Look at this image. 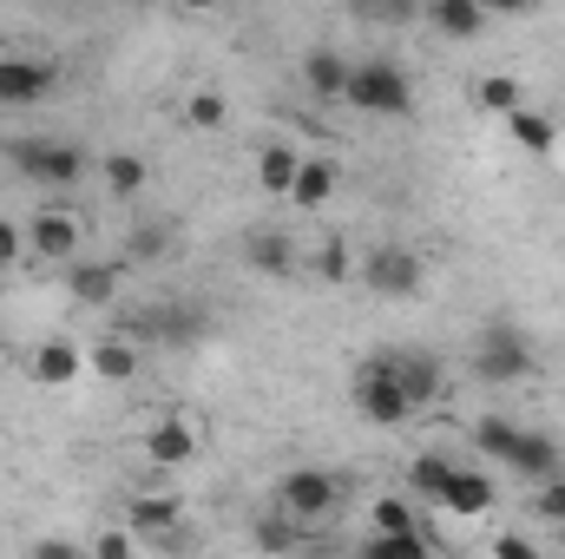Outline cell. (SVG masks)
Instances as JSON below:
<instances>
[{"mask_svg":"<svg viewBox=\"0 0 565 559\" xmlns=\"http://www.w3.org/2000/svg\"><path fill=\"white\" fill-rule=\"evenodd\" d=\"M520 434H526V428H513L507 415H480V421H473V447H480L487 461H500V467H513Z\"/></svg>","mask_w":565,"mask_h":559,"instance_id":"cell-21","label":"cell"},{"mask_svg":"<svg viewBox=\"0 0 565 559\" xmlns=\"http://www.w3.org/2000/svg\"><path fill=\"white\" fill-rule=\"evenodd\" d=\"M86 369H93V376H106V382H126V376H132V369H139V349H132V342H119V336H113V342H99V349H93V356H86Z\"/></svg>","mask_w":565,"mask_h":559,"instance_id":"cell-25","label":"cell"},{"mask_svg":"<svg viewBox=\"0 0 565 559\" xmlns=\"http://www.w3.org/2000/svg\"><path fill=\"white\" fill-rule=\"evenodd\" d=\"M493 559H546V553H540L526 534H500V540H493Z\"/></svg>","mask_w":565,"mask_h":559,"instance_id":"cell-36","label":"cell"},{"mask_svg":"<svg viewBox=\"0 0 565 559\" xmlns=\"http://www.w3.org/2000/svg\"><path fill=\"white\" fill-rule=\"evenodd\" d=\"M395 382H402V395L427 409V402H440L447 395V376H440V362L427 356V349H395Z\"/></svg>","mask_w":565,"mask_h":559,"instance_id":"cell-8","label":"cell"},{"mask_svg":"<svg viewBox=\"0 0 565 559\" xmlns=\"http://www.w3.org/2000/svg\"><path fill=\"white\" fill-rule=\"evenodd\" d=\"M106 184H113L119 198H139L145 191V158L139 151H113V158H106Z\"/></svg>","mask_w":565,"mask_h":559,"instance_id":"cell-27","label":"cell"},{"mask_svg":"<svg viewBox=\"0 0 565 559\" xmlns=\"http://www.w3.org/2000/svg\"><path fill=\"white\" fill-rule=\"evenodd\" d=\"M507 474H526V481H559L565 474V454H559V441H546V434H520V447H513V467Z\"/></svg>","mask_w":565,"mask_h":559,"instance_id":"cell-15","label":"cell"},{"mask_svg":"<svg viewBox=\"0 0 565 559\" xmlns=\"http://www.w3.org/2000/svg\"><path fill=\"white\" fill-rule=\"evenodd\" d=\"M164 244H171V231H164V224H145V231H132V238H126L119 271H126V264H158V257H164Z\"/></svg>","mask_w":565,"mask_h":559,"instance_id":"cell-29","label":"cell"},{"mask_svg":"<svg viewBox=\"0 0 565 559\" xmlns=\"http://www.w3.org/2000/svg\"><path fill=\"white\" fill-rule=\"evenodd\" d=\"M355 409L375 421V428H408V421H415V402H408L402 382H395V349L362 362V376H355Z\"/></svg>","mask_w":565,"mask_h":559,"instance_id":"cell-2","label":"cell"},{"mask_svg":"<svg viewBox=\"0 0 565 559\" xmlns=\"http://www.w3.org/2000/svg\"><path fill=\"white\" fill-rule=\"evenodd\" d=\"M46 86H53V73L40 60H26V53H7L0 60V106H40Z\"/></svg>","mask_w":565,"mask_h":559,"instance_id":"cell-10","label":"cell"},{"mask_svg":"<svg viewBox=\"0 0 565 559\" xmlns=\"http://www.w3.org/2000/svg\"><path fill=\"white\" fill-rule=\"evenodd\" d=\"M447 481H454V461H447V454H415V461H408V487H415L422 500H440Z\"/></svg>","mask_w":565,"mask_h":559,"instance_id":"cell-24","label":"cell"},{"mask_svg":"<svg viewBox=\"0 0 565 559\" xmlns=\"http://www.w3.org/2000/svg\"><path fill=\"white\" fill-rule=\"evenodd\" d=\"M316 271H322V277H329V283H342V277H349V271H355V257H349L342 244H322V257H316Z\"/></svg>","mask_w":565,"mask_h":559,"instance_id":"cell-35","label":"cell"},{"mask_svg":"<svg viewBox=\"0 0 565 559\" xmlns=\"http://www.w3.org/2000/svg\"><path fill=\"white\" fill-rule=\"evenodd\" d=\"M184 119H191L198 133H217V126L231 119V106H224V93H191V99H184Z\"/></svg>","mask_w":565,"mask_h":559,"instance_id":"cell-31","label":"cell"},{"mask_svg":"<svg viewBox=\"0 0 565 559\" xmlns=\"http://www.w3.org/2000/svg\"><path fill=\"white\" fill-rule=\"evenodd\" d=\"M473 369H480V382H526L533 376V342L513 323H487L480 342H473Z\"/></svg>","mask_w":565,"mask_h":559,"instance_id":"cell-3","label":"cell"},{"mask_svg":"<svg viewBox=\"0 0 565 559\" xmlns=\"http://www.w3.org/2000/svg\"><path fill=\"white\" fill-rule=\"evenodd\" d=\"M349 73H355V60H342L335 46H309L302 53V86L316 99H349Z\"/></svg>","mask_w":565,"mask_h":559,"instance_id":"cell-11","label":"cell"},{"mask_svg":"<svg viewBox=\"0 0 565 559\" xmlns=\"http://www.w3.org/2000/svg\"><path fill=\"white\" fill-rule=\"evenodd\" d=\"M145 454H151V467H184V461L198 454V434H191V421H178V415L151 421V434H145Z\"/></svg>","mask_w":565,"mask_h":559,"instance_id":"cell-13","label":"cell"},{"mask_svg":"<svg viewBox=\"0 0 565 559\" xmlns=\"http://www.w3.org/2000/svg\"><path fill=\"white\" fill-rule=\"evenodd\" d=\"M440 507H447L454 520H480V514L493 507V474H473V467H454V481H447V494H440Z\"/></svg>","mask_w":565,"mask_h":559,"instance_id":"cell-12","label":"cell"},{"mask_svg":"<svg viewBox=\"0 0 565 559\" xmlns=\"http://www.w3.org/2000/svg\"><path fill=\"white\" fill-rule=\"evenodd\" d=\"M329 191H335V158H309V151H302L296 184H289V204H296V211H322Z\"/></svg>","mask_w":565,"mask_h":559,"instance_id":"cell-16","label":"cell"},{"mask_svg":"<svg viewBox=\"0 0 565 559\" xmlns=\"http://www.w3.org/2000/svg\"><path fill=\"white\" fill-rule=\"evenodd\" d=\"M26 251L33 257H46V264H79V218L73 211H60V204H46V211H33V224H26Z\"/></svg>","mask_w":565,"mask_h":559,"instance_id":"cell-7","label":"cell"},{"mask_svg":"<svg viewBox=\"0 0 565 559\" xmlns=\"http://www.w3.org/2000/svg\"><path fill=\"white\" fill-rule=\"evenodd\" d=\"M362 559H434V540H422V534H402V540H382V534H369Z\"/></svg>","mask_w":565,"mask_h":559,"instance_id":"cell-28","label":"cell"},{"mask_svg":"<svg viewBox=\"0 0 565 559\" xmlns=\"http://www.w3.org/2000/svg\"><path fill=\"white\" fill-rule=\"evenodd\" d=\"M427 20H434V33H447V40H473V33L487 27V7H473V0H434Z\"/></svg>","mask_w":565,"mask_h":559,"instance_id":"cell-20","label":"cell"},{"mask_svg":"<svg viewBox=\"0 0 565 559\" xmlns=\"http://www.w3.org/2000/svg\"><path fill=\"white\" fill-rule=\"evenodd\" d=\"M480 106L500 113V119H513V113H520V86H513L507 73H487V80H480Z\"/></svg>","mask_w":565,"mask_h":559,"instance_id":"cell-30","label":"cell"},{"mask_svg":"<svg viewBox=\"0 0 565 559\" xmlns=\"http://www.w3.org/2000/svg\"><path fill=\"white\" fill-rule=\"evenodd\" d=\"M277 507L289 520H322V514L342 507V481L329 467H289L277 481Z\"/></svg>","mask_w":565,"mask_h":559,"instance_id":"cell-4","label":"cell"},{"mask_svg":"<svg viewBox=\"0 0 565 559\" xmlns=\"http://www.w3.org/2000/svg\"><path fill=\"white\" fill-rule=\"evenodd\" d=\"M422 277H427V264L415 251H402V244H382V251L362 257V283H369L375 296H415Z\"/></svg>","mask_w":565,"mask_h":559,"instance_id":"cell-6","label":"cell"},{"mask_svg":"<svg viewBox=\"0 0 565 559\" xmlns=\"http://www.w3.org/2000/svg\"><path fill=\"white\" fill-rule=\"evenodd\" d=\"M296 165H302V151H289V145H270V151L257 158V184H264L270 198H289V184H296Z\"/></svg>","mask_w":565,"mask_h":559,"instance_id":"cell-23","label":"cell"},{"mask_svg":"<svg viewBox=\"0 0 565 559\" xmlns=\"http://www.w3.org/2000/svg\"><path fill=\"white\" fill-rule=\"evenodd\" d=\"M93 559H139V540H132L126 527H106V534L93 540Z\"/></svg>","mask_w":565,"mask_h":559,"instance_id":"cell-32","label":"cell"},{"mask_svg":"<svg viewBox=\"0 0 565 559\" xmlns=\"http://www.w3.org/2000/svg\"><path fill=\"white\" fill-rule=\"evenodd\" d=\"M0 369H7V336H0Z\"/></svg>","mask_w":565,"mask_h":559,"instance_id":"cell-38","label":"cell"},{"mask_svg":"<svg viewBox=\"0 0 565 559\" xmlns=\"http://www.w3.org/2000/svg\"><path fill=\"white\" fill-rule=\"evenodd\" d=\"M369 527H375L382 540H402V534H422V540H434V520H422V514H415L408 500H395V494H382V500H375Z\"/></svg>","mask_w":565,"mask_h":559,"instance_id":"cell-18","label":"cell"},{"mask_svg":"<svg viewBox=\"0 0 565 559\" xmlns=\"http://www.w3.org/2000/svg\"><path fill=\"white\" fill-rule=\"evenodd\" d=\"M342 106H355V113H369V119H408V113H415V86H408V73H402L395 60H355Z\"/></svg>","mask_w":565,"mask_h":559,"instance_id":"cell-1","label":"cell"},{"mask_svg":"<svg viewBox=\"0 0 565 559\" xmlns=\"http://www.w3.org/2000/svg\"><path fill=\"white\" fill-rule=\"evenodd\" d=\"M507 133H513V145H520V151H533V158H546V151L559 145L553 119H546V113H533V106H520V113L507 119Z\"/></svg>","mask_w":565,"mask_h":559,"instance_id":"cell-22","label":"cell"},{"mask_svg":"<svg viewBox=\"0 0 565 559\" xmlns=\"http://www.w3.org/2000/svg\"><path fill=\"white\" fill-rule=\"evenodd\" d=\"M119 264H73V303H86V309H106L113 296H119Z\"/></svg>","mask_w":565,"mask_h":559,"instance_id":"cell-19","label":"cell"},{"mask_svg":"<svg viewBox=\"0 0 565 559\" xmlns=\"http://www.w3.org/2000/svg\"><path fill=\"white\" fill-rule=\"evenodd\" d=\"M244 264H250L257 277H289V271H296V244H289L282 231H257V238L244 244Z\"/></svg>","mask_w":565,"mask_h":559,"instance_id":"cell-17","label":"cell"},{"mask_svg":"<svg viewBox=\"0 0 565 559\" xmlns=\"http://www.w3.org/2000/svg\"><path fill=\"white\" fill-rule=\"evenodd\" d=\"M20 257H26V231L13 218H0V271H13Z\"/></svg>","mask_w":565,"mask_h":559,"instance_id":"cell-34","label":"cell"},{"mask_svg":"<svg viewBox=\"0 0 565 559\" xmlns=\"http://www.w3.org/2000/svg\"><path fill=\"white\" fill-rule=\"evenodd\" d=\"M533 507H540V520H553V527H565V474H559V481H546V487L533 494Z\"/></svg>","mask_w":565,"mask_h":559,"instance_id":"cell-33","label":"cell"},{"mask_svg":"<svg viewBox=\"0 0 565 559\" xmlns=\"http://www.w3.org/2000/svg\"><path fill=\"white\" fill-rule=\"evenodd\" d=\"M86 369V349L79 342H66V336H53V342H40L33 356H26V376L40 382V389H66L73 376Z\"/></svg>","mask_w":565,"mask_h":559,"instance_id":"cell-9","label":"cell"},{"mask_svg":"<svg viewBox=\"0 0 565 559\" xmlns=\"http://www.w3.org/2000/svg\"><path fill=\"white\" fill-rule=\"evenodd\" d=\"M33 559H93V547H73V540H40Z\"/></svg>","mask_w":565,"mask_h":559,"instance_id":"cell-37","label":"cell"},{"mask_svg":"<svg viewBox=\"0 0 565 559\" xmlns=\"http://www.w3.org/2000/svg\"><path fill=\"white\" fill-rule=\"evenodd\" d=\"M178 527V494H132L126 500V534L139 540V534H151V540H164Z\"/></svg>","mask_w":565,"mask_h":559,"instance_id":"cell-14","label":"cell"},{"mask_svg":"<svg viewBox=\"0 0 565 559\" xmlns=\"http://www.w3.org/2000/svg\"><path fill=\"white\" fill-rule=\"evenodd\" d=\"M13 165H20L26 178H40V184H79L86 151L66 145V139H20L13 145Z\"/></svg>","mask_w":565,"mask_h":559,"instance_id":"cell-5","label":"cell"},{"mask_svg":"<svg viewBox=\"0 0 565 559\" xmlns=\"http://www.w3.org/2000/svg\"><path fill=\"white\" fill-rule=\"evenodd\" d=\"M250 534H257V547H264V553H282V559L302 547V527H296L289 514H264V520H257Z\"/></svg>","mask_w":565,"mask_h":559,"instance_id":"cell-26","label":"cell"}]
</instances>
